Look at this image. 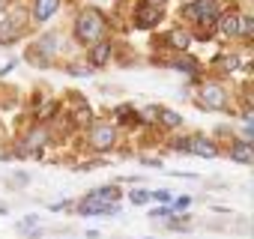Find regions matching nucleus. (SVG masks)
I'll use <instances>...</instances> for the list:
<instances>
[{
  "mask_svg": "<svg viewBox=\"0 0 254 239\" xmlns=\"http://www.w3.org/2000/svg\"><path fill=\"white\" fill-rule=\"evenodd\" d=\"M105 33H108V18L96 6H87V9L78 12V18H75V39L78 42L96 45V42L105 39Z\"/></svg>",
  "mask_w": 254,
  "mask_h": 239,
  "instance_id": "1",
  "label": "nucleus"
},
{
  "mask_svg": "<svg viewBox=\"0 0 254 239\" xmlns=\"http://www.w3.org/2000/svg\"><path fill=\"white\" fill-rule=\"evenodd\" d=\"M183 15H186V18H194V21L203 27L200 39H209V36H212L209 27L218 21V3H215V0H194V3H189V6L183 9Z\"/></svg>",
  "mask_w": 254,
  "mask_h": 239,
  "instance_id": "2",
  "label": "nucleus"
},
{
  "mask_svg": "<svg viewBox=\"0 0 254 239\" xmlns=\"http://www.w3.org/2000/svg\"><path fill=\"white\" fill-rule=\"evenodd\" d=\"M162 21V6L159 3H150V0H141L135 6V27L138 30H150Z\"/></svg>",
  "mask_w": 254,
  "mask_h": 239,
  "instance_id": "3",
  "label": "nucleus"
},
{
  "mask_svg": "<svg viewBox=\"0 0 254 239\" xmlns=\"http://www.w3.org/2000/svg\"><path fill=\"white\" fill-rule=\"evenodd\" d=\"M114 141H117V129L111 123H99V126L90 129V147L96 153H108L114 147Z\"/></svg>",
  "mask_w": 254,
  "mask_h": 239,
  "instance_id": "4",
  "label": "nucleus"
},
{
  "mask_svg": "<svg viewBox=\"0 0 254 239\" xmlns=\"http://www.w3.org/2000/svg\"><path fill=\"white\" fill-rule=\"evenodd\" d=\"M200 108H209V111H224L227 108V93L221 84H203L200 90Z\"/></svg>",
  "mask_w": 254,
  "mask_h": 239,
  "instance_id": "5",
  "label": "nucleus"
},
{
  "mask_svg": "<svg viewBox=\"0 0 254 239\" xmlns=\"http://www.w3.org/2000/svg\"><path fill=\"white\" fill-rule=\"evenodd\" d=\"M183 153H191V156H200V159H215L218 150L212 141H206L203 135H191V138H183Z\"/></svg>",
  "mask_w": 254,
  "mask_h": 239,
  "instance_id": "6",
  "label": "nucleus"
},
{
  "mask_svg": "<svg viewBox=\"0 0 254 239\" xmlns=\"http://www.w3.org/2000/svg\"><path fill=\"white\" fill-rule=\"evenodd\" d=\"M84 200H93V203H102V206H111L114 200H120V188L117 185H102V188H93Z\"/></svg>",
  "mask_w": 254,
  "mask_h": 239,
  "instance_id": "7",
  "label": "nucleus"
},
{
  "mask_svg": "<svg viewBox=\"0 0 254 239\" xmlns=\"http://www.w3.org/2000/svg\"><path fill=\"white\" fill-rule=\"evenodd\" d=\"M45 141H48V132L45 129H33L27 135V141H24V156H39L42 147H45Z\"/></svg>",
  "mask_w": 254,
  "mask_h": 239,
  "instance_id": "8",
  "label": "nucleus"
},
{
  "mask_svg": "<svg viewBox=\"0 0 254 239\" xmlns=\"http://www.w3.org/2000/svg\"><path fill=\"white\" fill-rule=\"evenodd\" d=\"M111 54H114L111 42H105V39H102V42H96V45L90 48V66H96V69H99V66H105V63L111 60Z\"/></svg>",
  "mask_w": 254,
  "mask_h": 239,
  "instance_id": "9",
  "label": "nucleus"
},
{
  "mask_svg": "<svg viewBox=\"0 0 254 239\" xmlns=\"http://www.w3.org/2000/svg\"><path fill=\"white\" fill-rule=\"evenodd\" d=\"M60 3H63V0H36V3H33V18L36 21H48L60 9Z\"/></svg>",
  "mask_w": 254,
  "mask_h": 239,
  "instance_id": "10",
  "label": "nucleus"
},
{
  "mask_svg": "<svg viewBox=\"0 0 254 239\" xmlns=\"http://www.w3.org/2000/svg\"><path fill=\"white\" fill-rule=\"evenodd\" d=\"M218 33L221 36H239V12H224L218 18Z\"/></svg>",
  "mask_w": 254,
  "mask_h": 239,
  "instance_id": "11",
  "label": "nucleus"
},
{
  "mask_svg": "<svg viewBox=\"0 0 254 239\" xmlns=\"http://www.w3.org/2000/svg\"><path fill=\"white\" fill-rule=\"evenodd\" d=\"M230 159H233V162H239V165H251V162H254L251 144H248V141H236V144L230 147Z\"/></svg>",
  "mask_w": 254,
  "mask_h": 239,
  "instance_id": "12",
  "label": "nucleus"
},
{
  "mask_svg": "<svg viewBox=\"0 0 254 239\" xmlns=\"http://www.w3.org/2000/svg\"><path fill=\"white\" fill-rule=\"evenodd\" d=\"M78 212H81V215H114V212H117V203L102 206V203H93V200H81V203H78Z\"/></svg>",
  "mask_w": 254,
  "mask_h": 239,
  "instance_id": "13",
  "label": "nucleus"
},
{
  "mask_svg": "<svg viewBox=\"0 0 254 239\" xmlns=\"http://www.w3.org/2000/svg\"><path fill=\"white\" fill-rule=\"evenodd\" d=\"M21 33V18H6V21H0V42H15Z\"/></svg>",
  "mask_w": 254,
  "mask_h": 239,
  "instance_id": "14",
  "label": "nucleus"
},
{
  "mask_svg": "<svg viewBox=\"0 0 254 239\" xmlns=\"http://www.w3.org/2000/svg\"><path fill=\"white\" fill-rule=\"evenodd\" d=\"M156 120H162L165 129H180L183 126V117L174 114V111H168V108H156Z\"/></svg>",
  "mask_w": 254,
  "mask_h": 239,
  "instance_id": "15",
  "label": "nucleus"
},
{
  "mask_svg": "<svg viewBox=\"0 0 254 239\" xmlns=\"http://www.w3.org/2000/svg\"><path fill=\"white\" fill-rule=\"evenodd\" d=\"M114 117L120 120V123H141V114H138L132 105H120V108L114 111Z\"/></svg>",
  "mask_w": 254,
  "mask_h": 239,
  "instance_id": "16",
  "label": "nucleus"
},
{
  "mask_svg": "<svg viewBox=\"0 0 254 239\" xmlns=\"http://www.w3.org/2000/svg\"><path fill=\"white\" fill-rule=\"evenodd\" d=\"M168 42H171L177 51H186V48L191 45V36H189L186 30H171V33H168Z\"/></svg>",
  "mask_w": 254,
  "mask_h": 239,
  "instance_id": "17",
  "label": "nucleus"
},
{
  "mask_svg": "<svg viewBox=\"0 0 254 239\" xmlns=\"http://www.w3.org/2000/svg\"><path fill=\"white\" fill-rule=\"evenodd\" d=\"M174 69H180V72H186V75H197V60L189 57V54H183L180 60H174Z\"/></svg>",
  "mask_w": 254,
  "mask_h": 239,
  "instance_id": "18",
  "label": "nucleus"
},
{
  "mask_svg": "<svg viewBox=\"0 0 254 239\" xmlns=\"http://www.w3.org/2000/svg\"><path fill=\"white\" fill-rule=\"evenodd\" d=\"M251 33H254V18H251V15H239V36L248 39Z\"/></svg>",
  "mask_w": 254,
  "mask_h": 239,
  "instance_id": "19",
  "label": "nucleus"
},
{
  "mask_svg": "<svg viewBox=\"0 0 254 239\" xmlns=\"http://www.w3.org/2000/svg\"><path fill=\"white\" fill-rule=\"evenodd\" d=\"M129 200H132L135 206H144V203L150 200V191H144V188H138V191H132V194H129Z\"/></svg>",
  "mask_w": 254,
  "mask_h": 239,
  "instance_id": "20",
  "label": "nucleus"
},
{
  "mask_svg": "<svg viewBox=\"0 0 254 239\" xmlns=\"http://www.w3.org/2000/svg\"><path fill=\"white\" fill-rule=\"evenodd\" d=\"M218 63H221L224 69H236V66H239V57H236V54H230V57H227V54H221V60H218Z\"/></svg>",
  "mask_w": 254,
  "mask_h": 239,
  "instance_id": "21",
  "label": "nucleus"
},
{
  "mask_svg": "<svg viewBox=\"0 0 254 239\" xmlns=\"http://www.w3.org/2000/svg\"><path fill=\"white\" fill-rule=\"evenodd\" d=\"M150 200H159V203H171V191H168V188H159V191H153V194H150Z\"/></svg>",
  "mask_w": 254,
  "mask_h": 239,
  "instance_id": "22",
  "label": "nucleus"
},
{
  "mask_svg": "<svg viewBox=\"0 0 254 239\" xmlns=\"http://www.w3.org/2000/svg\"><path fill=\"white\" fill-rule=\"evenodd\" d=\"M75 120H78V123H81V126H87V123H90V120H93V111H90V108H81V111L75 114Z\"/></svg>",
  "mask_w": 254,
  "mask_h": 239,
  "instance_id": "23",
  "label": "nucleus"
},
{
  "mask_svg": "<svg viewBox=\"0 0 254 239\" xmlns=\"http://www.w3.org/2000/svg\"><path fill=\"white\" fill-rule=\"evenodd\" d=\"M189 206H191V197H189V194H183V197L174 200V209H177V212H183V209H189Z\"/></svg>",
  "mask_w": 254,
  "mask_h": 239,
  "instance_id": "24",
  "label": "nucleus"
},
{
  "mask_svg": "<svg viewBox=\"0 0 254 239\" xmlns=\"http://www.w3.org/2000/svg\"><path fill=\"white\" fill-rule=\"evenodd\" d=\"M150 215H153V218H168V215H171V209H168V206H159V209H153Z\"/></svg>",
  "mask_w": 254,
  "mask_h": 239,
  "instance_id": "25",
  "label": "nucleus"
},
{
  "mask_svg": "<svg viewBox=\"0 0 254 239\" xmlns=\"http://www.w3.org/2000/svg\"><path fill=\"white\" fill-rule=\"evenodd\" d=\"M144 239H150V236H144Z\"/></svg>",
  "mask_w": 254,
  "mask_h": 239,
  "instance_id": "26",
  "label": "nucleus"
}]
</instances>
